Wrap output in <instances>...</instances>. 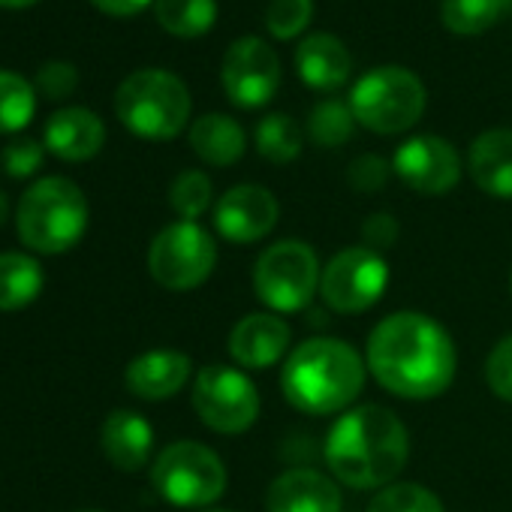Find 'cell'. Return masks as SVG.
Listing matches in <instances>:
<instances>
[{
	"mask_svg": "<svg viewBox=\"0 0 512 512\" xmlns=\"http://www.w3.org/2000/svg\"><path fill=\"white\" fill-rule=\"evenodd\" d=\"M365 362L386 392L428 401L452 386L458 353L437 320L419 311H398L374 326Z\"/></svg>",
	"mask_w": 512,
	"mask_h": 512,
	"instance_id": "6da1fadb",
	"label": "cell"
},
{
	"mask_svg": "<svg viewBox=\"0 0 512 512\" xmlns=\"http://www.w3.org/2000/svg\"><path fill=\"white\" fill-rule=\"evenodd\" d=\"M323 458L350 488H386L410 458V434L389 407L359 404L329 428Z\"/></svg>",
	"mask_w": 512,
	"mask_h": 512,
	"instance_id": "7a4b0ae2",
	"label": "cell"
},
{
	"mask_svg": "<svg viewBox=\"0 0 512 512\" xmlns=\"http://www.w3.org/2000/svg\"><path fill=\"white\" fill-rule=\"evenodd\" d=\"M284 398L311 416L347 410L365 386V359L338 338L302 341L284 362Z\"/></svg>",
	"mask_w": 512,
	"mask_h": 512,
	"instance_id": "3957f363",
	"label": "cell"
},
{
	"mask_svg": "<svg viewBox=\"0 0 512 512\" xmlns=\"http://www.w3.org/2000/svg\"><path fill=\"white\" fill-rule=\"evenodd\" d=\"M88 199L70 178L49 175L34 181L16 208V226L22 244L34 253L58 256L73 250L88 232Z\"/></svg>",
	"mask_w": 512,
	"mask_h": 512,
	"instance_id": "277c9868",
	"label": "cell"
},
{
	"mask_svg": "<svg viewBox=\"0 0 512 512\" xmlns=\"http://www.w3.org/2000/svg\"><path fill=\"white\" fill-rule=\"evenodd\" d=\"M118 121L139 139H175L190 121V91L166 70H136L115 94Z\"/></svg>",
	"mask_w": 512,
	"mask_h": 512,
	"instance_id": "5b68a950",
	"label": "cell"
},
{
	"mask_svg": "<svg viewBox=\"0 0 512 512\" xmlns=\"http://www.w3.org/2000/svg\"><path fill=\"white\" fill-rule=\"evenodd\" d=\"M320 260L317 250L302 238H284L269 244L253 266L256 299L275 314H296L311 305L320 290Z\"/></svg>",
	"mask_w": 512,
	"mask_h": 512,
	"instance_id": "8992f818",
	"label": "cell"
},
{
	"mask_svg": "<svg viewBox=\"0 0 512 512\" xmlns=\"http://www.w3.org/2000/svg\"><path fill=\"white\" fill-rule=\"evenodd\" d=\"M154 491L181 509H202L223 497L226 467L214 449L196 440L169 443L151 467Z\"/></svg>",
	"mask_w": 512,
	"mask_h": 512,
	"instance_id": "52a82bcc",
	"label": "cell"
},
{
	"mask_svg": "<svg viewBox=\"0 0 512 512\" xmlns=\"http://www.w3.org/2000/svg\"><path fill=\"white\" fill-rule=\"evenodd\" d=\"M425 100V85L416 73L404 67H377L356 82L350 109L362 127L392 136L410 130L422 118Z\"/></svg>",
	"mask_w": 512,
	"mask_h": 512,
	"instance_id": "ba28073f",
	"label": "cell"
},
{
	"mask_svg": "<svg viewBox=\"0 0 512 512\" xmlns=\"http://www.w3.org/2000/svg\"><path fill=\"white\" fill-rule=\"evenodd\" d=\"M217 266V244L196 220H178L163 226L148 247L151 278L172 293L202 287Z\"/></svg>",
	"mask_w": 512,
	"mask_h": 512,
	"instance_id": "9c48e42d",
	"label": "cell"
},
{
	"mask_svg": "<svg viewBox=\"0 0 512 512\" xmlns=\"http://www.w3.org/2000/svg\"><path fill=\"white\" fill-rule=\"evenodd\" d=\"M193 407L217 434H244L260 416V392L232 365H205L193 383Z\"/></svg>",
	"mask_w": 512,
	"mask_h": 512,
	"instance_id": "30bf717a",
	"label": "cell"
},
{
	"mask_svg": "<svg viewBox=\"0 0 512 512\" xmlns=\"http://www.w3.org/2000/svg\"><path fill=\"white\" fill-rule=\"evenodd\" d=\"M389 287V266L383 253L356 244L335 253L320 278L323 302L338 314H362L374 308Z\"/></svg>",
	"mask_w": 512,
	"mask_h": 512,
	"instance_id": "8fae6325",
	"label": "cell"
},
{
	"mask_svg": "<svg viewBox=\"0 0 512 512\" xmlns=\"http://www.w3.org/2000/svg\"><path fill=\"white\" fill-rule=\"evenodd\" d=\"M220 82L238 109L266 106L281 85V64L275 49L260 37H241L226 49Z\"/></svg>",
	"mask_w": 512,
	"mask_h": 512,
	"instance_id": "7c38bea8",
	"label": "cell"
},
{
	"mask_svg": "<svg viewBox=\"0 0 512 512\" xmlns=\"http://www.w3.org/2000/svg\"><path fill=\"white\" fill-rule=\"evenodd\" d=\"M395 175L422 196H443L461 178L458 151L440 136H413L392 157Z\"/></svg>",
	"mask_w": 512,
	"mask_h": 512,
	"instance_id": "4fadbf2b",
	"label": "cell"
},
{
	"mask_svg": "<svg viewBox=\"0 0 512 512\" xmlns=\"http://www.w3.org/2000/svg\"><path fill=\"white\" fill-rule=\"evenodd\" d=\"M281 217V205L272 190L260 184H238L226 190L214 205V229L229 244L263 241Z\"/></svg>",
	"mask_w": 512,
	"mask_h": 512,
	"instance_id": "5bb4252c",
	"label": "cell"
},
{
	"mask_svg": "<svg viewBox=\"0 0 512 512\" xmlns=\"http://www.w3.org/2000/svg\"><path fill=\"white\" fill-rule=\"evenodd\" d=\"M293 341L290 323L275 311H260L241 317L229 332V356L247 371H263L278 365Z\"/></svg>",
	"mask_w": 512,
	"mask_h": 512,
	"instance_id": "9a60e30c",
	"label": "cell"
},
{
	"mask_svg": "<svg viewBox=\"0 0 512 512\" xmlns=\"http://www.w3.org/2000/svg\"><path fill=\"white\" fill-rule=\"evenodd\" d=\"M341 506L344 497L338 482L311 467L281 473L266 491L269 512H341Z\"/></svg>",
	"mask_w": 512,
	"mask_h": 512,
	"instance_id": "2e32d148",
	"label": "cell"
},
{
	"mask_svg": "<svg viewBox=\"0 0 512 512\" xmlns=\"http://www.w3.org/2000/svg\"><path fill=\"white\" fill-rule=\"evenodd\" d=\"M193 377V362L181 350H148L127 365L124 383L142 401H166Z\"/></svg>",
	"mask_w": 512,
	"mask_h": 512,
	"instance_id": "e0dca14e",
	"label": "cell"
},
{
	"mask_svg": "<svg viewBox=\"0 0 512 512\" xmlns=\"http://www.w3.org/2000/svg\"><path fill=\"white\" fill-rule=\"evenodd\" d=\"M103 142H106L103 121L91 109H82V106L55 112L43 130L46 151H52L55 157H61L67 163H82V160L97 157Z\"/></svg>",
	"mask_w": 512,
	"mask_h": 512,
	"instance_id": "ac0fdd59",
	"label": "cell"
},
{
	"mask_svg": "<svg viewBox=\"0 0 512 512\" xmlns=\"http://www.w3.org/2000/svg\"><path fill=\"white\" fill-rule=\"evenodd\" d=\"M100 443H103V455L109 458L112 467H118L124 473H136L151 461L154 428L136 410H115L106 416V422L100 428Z\"/></svg>",
	"mask_w": 512,
	"mask_h": 512,
	"instance_id": "d6986e66",
	"label": "cell"
},
{
	"mask_svg": "<svg viewBox=\"0 0 512 512\" xmlns=\"http://www.w3.org/2000/svg\"><path fill=\"white\" fill-rule=\"evenodd\" d=\"M467 169L482 193L512 199V130L497 127L476 136L467 154Z\"/></svg>",
	"mask_w": 512,
	"mask_h": 512,
	"instance_id": "ffe728a7",
	"label": "cell"
},
{
	"mask_svg": "<svg viewBox=\"0 0 512 512\" xmlns=\"http://www.w3.org/2000/svg\"><path fill=\"white\" fill-rule=\"evenodd\" d=\"M296 70L314 91H335L350 79L353 58L347 46L332 34H311L296 49Z\"/></svg>",
	"mask_w": 512,
	"mask_h": 512,
	"instance_id": "44dd1931",
	"label": "cell"
},
{
	"mask_svg": "<svg viewBox=\"0 0 512 512\" xmlns=\"http://www.w3.org/2000/svg\"><path fill=\"white\" fill-rule=\"evenodd\" d=\"M190 148L208 166H232L244 154V130L229 115H202L190 127Z\"/></svg>",
	"mask_w": 512,
	"mask_h": 512,
	"instance_id": "7402d4cb",
	"label": "cell"
},
{
	"mask_svg": "<svg viewBox=\"0 0 512 512\" xmlns=\"http://www.w3.org/2000/svg\"><path fill=\"white\" fill-rule=\"evenodd\" d=\"M46 284L43 266L28 253H0V314L22 311L40 299Z\"/></svg>",
	"mask_w": 512,
	"mask_h": 512,
	"instance_id": "603a6c76",
	"label": "cell"
},
{
	"mask_svg": "<svg viewBox=\"0 0 512 512\" xmlns=\"http://www.w3.org/2000/svg\"><path fill=\"white\" fill-rule=\"evenodd\" d=\"M154 16L163 31L181 40L202 37L217 19L214 0H154Z\"/></svg>",
	"mask_w": 512,
	"mask_h": 512,
	"instance_id": "cb8c5ba5",
	"label": "cell"
},
{
	"mask_svg": "<svg viewBox=\"0 0 512 512\" xmlns=\"http://www.w3.org/2000/svg\"><path fill=\"white\" fill-rule=\"evenodd\" d=\"M302 145H305V136H302V127L290 118V115H266L256 127V148L260 154L269 160V163H293L299 154H302Z\"/></svg>",
	"mask_w": 512,
	"mask_h": 512,
	"instance_id": "d4e9b609",
	"label": "cell"
},
{
	"mask_svg": "<svg viewBox=\"0 0 512 512\" xmlns=\"http://www.w3.org/2000/svg\"><path fill=\"white\" fill-rule=\"evenodd\" d=\"M37 88L10 70H0V133H19L34 121Z\"/></svg>",
	"mask_w": 512,
	"mask_h": 512,
	"instance_id": "484cf974",
	"label": "cell"
},
{
	"mask_svg": "<svg viewBox=\"0 0 512 512\" xmlns=\"http://www.w3.org/2000/svg\"><path fill=\"white\" fill-rule=\"evenodd\" d=\"M506 7H509V0H443L440 16L452 34L476 37L488 31L503 16Z\"/></svg>",
	"mask_w": 512,
	"mask_h": 512,
	"instance_id": "4316f807",
	"label": "cell"
},
{
	"mask_svg": "<svg viewBox=\"0 0 512 512\" xmlns=\"http://www.w3.org/2000/svg\"><path fill=\"white\" fill-rule=\"evenodd\" d=\"M356 115L350 109V103H341V100H326L320 106L311 109V118H308V136L323 145V148H338L344 142H350L353 130H356Z\"/></svg>",
	"mask_w": 512,
	"mask_h": 512,
	"instance_id": "83f0119b",
	"label": "cell"
},
{
	"mask_svg": "<svg viewBox=\"0 0 512 512\" xmlns=\"http://www.w3.org/2000/svg\"><path fill=\"white\" fill-rule=\"evenodd\" d=\"M368 512H446L443 500L419 482H392L374 494Z\"/></svg>",
	"mask_w": 512,
	"mask_h": 512,
	"instance_id": "f1b7e54d",
	"label": "cell"
},
{
	"mask_svg": "<svg viewBox=\"0 0 512 512\" xmlns=\"http://www.w3.org/2000/svg\"><path fill=\"white\" fill-rule=\"evenodd\" d=\"M211 178L196 169H184L169 187V205L181 220H199L211 208Z\"/></svg>",
	"mask_w": 512,
	"mask_h": 512,
	"instance_id": "f546056e",
	"label": "cell"
},
{
	"mask_svg": "<svg viewBox=\"0 0 512 512\" xmlns=\"http://www.w3.org/2000/svg\"><path fill=\"white\" fill-rule=\"evenodd\" d=\"M314 16V0H272L266 10V25L275 40L299 37Z\"/></svg>",
	"mask_w": 512,
	"mask_h": 512,
	"instance_id": "4dcf8cb0",
	"label": "cell"
},
{
	"mask_svg": "<svg viewBox=\"0 0 512 512\" xmlns=\"http://www.w3.org/2000/svg\"><path fill=\"white\" fill-rule=\"evenodd\" d=\"M46 160V145L31 139V136H19L4 148V172L10 178H31Z\"/></svg>",
	"mask_w": 512,
	"mask_h": 512,
	"instance_id": "1f68e13d",
	"label": "cell"
},
{
	"mask_svg": "<svg viewBox=\"0 0 512 512\" xmlns=\"http://www.w3.org/2000/svg\"><path fill=\"white\" fill-rule=\"evenodd\" d=\"M485 383L497 398L512 401V335L500 338L491 347L485 362Z\"/></svg>",
	"mask_w": 512,
	"mask_h": 512,
	"instance_id": "d6a6232c",
	"label": "cell"
},
{
	"mask_svg": "<svg viewBox=\"0 0 512 512\" xmlns=\"http://www.w3.org/2000/svg\"><path fill=\"white\" fill-rule=\"evenodd\" d=\"M76 85H79V73L70 61H49L37 70V79H34V88L49 100L70 97Z\"/></svg>",
	"mask_w": 512,
	"mask_h": 512,
	"instance_id": "836d02e7",
	"label": "cell"
},
{
	"mask_svg": "<svg viewBox=\"0 0 512 512\" xmlns=\"http://www.w3.org/2000/svg\"><path fill=\"white\" fill-rule=\"evenodd\" d=\"M347 178H350V184H353L359 193H374V190H380V187L386 184V178H389V163H386L383 157H377V154H362V157H356V160L350 163Z\"/></svg>",
	"mask_w": 512,
	"mask_h": 512,
	"instance_id": "e575fe53",
	"label": "cell"
},
{
	"mask_svg": "<svg viewBox=\"0 0 512 512\" xmlns=\"http://www.w3.org/2000/svg\"><path fill=\"white\" fill-rule=\"evenodd\" d=\"M398 235H401V226L392 214H371L365 223H362V238H365V247L371 250H386V247H395L398 244Z\"/></svg>",
	"mask_w": 512,
	"mask_h": 512,
	"instance_id": "d590c367",
	"label": "cell"
},
{
	"mask_svg": "<svg viewBox=\"0 0 512 512\" xmlns=\"http://www.w3.org/2000/svg\"><path fill=\"white\" fill-rule=\"evenodd\" d=\"M91 4H94L97 10L109 13V16L127 19V16H136V13H142V10L151 4V0H91Z\"/></svg>",
	"mask_w": 512,
	"mask_h": 512,
	"instance_id": "8d00e7d4",
	"label": "cell"
},
{
	"mask_svg": "<svg viewBox=\"0 0 512 512\" xmlns=\"http://www.w3.org/2000/svg\"><path fill=\"white\" fill-rule=\"evenodd\" d=\"M7 217H10V199H7L4 190H0V226L7 223Z\"/></svg>",
	"mask_w": 512,
	"mask_h": 512,
	"instance_id": "74e56055",
	"label": "cell"
},
{
	"mask_svg": "<svg viewBox=\"0 0 512 512\" xmlns=\"http://www.w3.org/2000/svg\"><path fill=\"white\" fill-rule=\"evenodd\" d=\"M31 4H37V0H0V7H7V10H22Z\"/></svg>",
	"mask_w": 512,
	"mask_h": 512,
	"instance_id": "f35d334b",
	"label": "cell"
},
{
	"mask_svg": "<svg viewBox=\"0 0 512 512\" xmlns=\"http://www.w3.org/2000/svg\"><path fill=\"white\" fill-rule=\"evenodd\" d=\"M205 512H232V509H205Z\"/></svg>",
	"mask_w": 512,
	"mask_h": 512,
	"instance_id": "ab89813d",
	"label": "cell"
},
{
	"mask_svg": "<svg viewBox=\"0 0 512 512\" xmlns=\"http://www.w3.org/2000/svg\"><path fill=\"white\" fill-rule=\"evenodd\" d=\"M509 296H512V272H509Z\"/></svg>",
	"mask_w": 512,
	"mask_h": 512,
	"instance_id": "60d3db41",
	"label": "cell"
},
{
	"mask_svg": "<svg viewBox=\"0 0 512 512\" xmlns=\"http://www.w3.org/2000/svg\"><path fill=\"white\" fill-rule=\"evenodd\" d=\"M85 512H97V509H85Z\"/></svg>",
	"mask_w": 512,
	"mask_h": 512,
	"instance_id": "b9f144b4",
	"label": "cell"
}]
</instances>
